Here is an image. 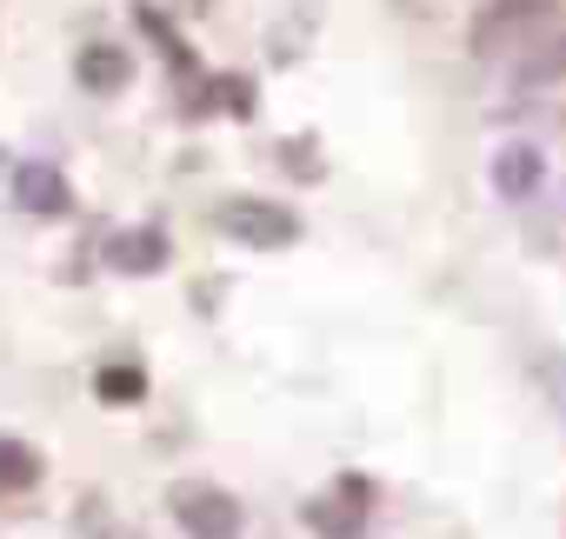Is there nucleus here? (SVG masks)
I'll use <instances>...</instances> for the list:
<instances>
[{"mask_svg":"<svg viewBox=\"0 0 566 539\" xmlns=\"http://www.w3.org/2000/svg\"><path fill=\"white\" fill-rule=\"evenodd\" d=\"M167 506H174V519H180L187 539H240V499H233L227 486L180 479V486L167 493Z\"/></svg>","mask_w":566,"mask_h":539,"instance_id":"obj_1","label":"nucleus"},{"mask_svg":"<svg viewBox=\"0 0 566 539\" xmlns=\"http://www.w3.org/2000/svg\"><path fill=\"white\" fill-rule=\"evenodd\" d=\"M213 226L227 233V240H240V246H294L301 240V220L280 207V200H220V213H213Z\"/></svg>","mask_w":566,"mask_h":539,"instance_id":"obj_2","label":"nucleus"},{"mask_svg":"<svg viewBox=\"0 0 566 539\" xmlns=\"http://www.w3.org/2000/svg\"><path fill=\"white\" fill-rule=\"evenodd\" d=\"M546 21H553V0H486V8L473 14V47H480V54L526 47Z\"/></svg>","mask_w":566,"mask_h":539,"instance_id":"obj_3","label":"nucleus"},{"mask_svg":"<svg viewBox=\"0 0 566 539\" xmlns=\"http://www.w3.org/2000/svg\"><path fill=\"white\" fill-rule=\"evenodd\" d=\"M367 512H374V479H360V473H340L321 499H307V526L321 539H354L367 526Z\"/></svg>","mask_w":566,"mask_h":539,"instance_id":"obj_4","label":"nucleus"},{"mask_svg":"<svg viewBox=\"0 0 566 539\" xmlns=\"http://www.w3.org/2000/svg\"><path fill=\"white\" fill-rule=\"evenodd\" d=\"M107 266L114 274H160L167 266V233L160 226H127L107 240Z\"/></svg>","mask_w":566,"mask_h":539,"instance_id":"obj_5","label":"nucleus"},{"mask_svg":"<svg viewBox=\"0 0 566 539\" xmlns=\"http://www.w3.org/2000/svg\"><path fill=\"white\" fill-rule=\"evenodd\" d=\"M74 81H81L87 94H120V87L134 81V54H127V47H114V41H94V47H81Z\"/></svg>","mask_w":566,"mask_h":539,"instance_id":"obj_6","label":"nucleus"},{"mask_svg":"<svg viewBox=\"0 0 566 539\" xmlns=\"http://www.w3.org/2000/svg\"><path fill=\"white\" fill-rule=\"evenodd\" d=\"M14 200L28 207V213H41V220H61L67 207H74V193H67V180L48 167V160H28L21 173H14Z\"/></svg>","mask_w":566,"mask_h":539,"instance_id":"obj_7","label":"nucleus"},{"mask_svg":"<svg viewBox=\"0 0 566 539\" xmlns=\"http://www.w3.org/2000/svg\"><path fill=\"white\" fill-rule=\"evenodd\" d=\"M539 147H526V140H506L500 154H493V187L506 193V200H533V187H539Z\"/></svg>","mask_w":566,"mask_h":539,"instance_id":"obj_8","label":"nucleus"},{"mask_svg":"<svg viewBox=\"0 0 566 539\" xmlns=\"http://www.w3.org/2000/svg\"><path fill=\"white\" fill-rule=\"evenodd\" d=\"M41 479V453L14 433H0V493H28Z\"/></svg>","mask_w":566,"mask_h":539,"instance_id":"obj_9","label":"nucleus"},{"mask_svg":"<svg viewBox=\"0 0 566 539\" xmlns=\"http://www.w3.org/2000/svg\"><path fill=\"white\" fill-rule=\"evenodd\" d=\"M94 393H101L107 406H134V400L147 393V373H140V367H127V360H114V367H101V373H94Z\"/></svg>","mask_w":566,"mask_h":539,"instance_id":"obj_10","label":"nucleus"},{"mask_svg":"<svg viewBox=\"0 0 566 539\" xmlns=\"http://www.w3.org/2000/svg\"><path fill=\"white\" fill-rule=\"evenodd\" d=\"M134 21H140V28H147V34H154V41H160V47L174 54V67H187V47L174 41V21H167V14L154 8V0H140V8H134Z\"/></svg>","mask_w":566,"mask_h":539,"instance_id":"obj_11","label":"nucleus"},{"mask_svg":"<svg viewBox=\"0 0 566 539\" xmlns=\"http://www.w3.org/2000/svg\"><path fill=\"white\" fill-rule=\"evenodd\" d=\"M213 94H220V107H227V114H253V87H247L240 74H227Z\"/></svg>","mask_w":566,"mask_h":539,"instance_id":"obj_12","label":"nucleus"}]
</instances>
